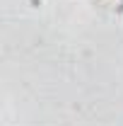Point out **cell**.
Here are the masks:
<instances>
[{"label": "cell", "mask_w": 123, "mask_h": 126, "mask_svg": "<svg viewBox=\"0 0 123 126\" xmlns=\"http://www.w3.org/2000/svg\"><path fill=\"white\" fill-rule=\"evenodd\" d=\"M97 2L106 5V7H111V10H118V7H123V0H97Z\"/></svg>", "instance_id": "cell-1"}]
</instances>
